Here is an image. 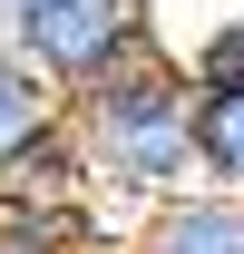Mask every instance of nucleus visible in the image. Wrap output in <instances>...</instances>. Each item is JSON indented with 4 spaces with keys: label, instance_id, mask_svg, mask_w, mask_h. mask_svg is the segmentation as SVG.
Masks as SVG:
<instances>
[{
    "label": "nucleus",
    "instance_id": "423d86ee",
    "mask_svg": "<svg viewBox=\"0 0 244 254\" xmlns=\"http://www.w3.org/2000/svg\"><path fill=\"white\" fill-rule=\"evenodd\" d=\"M166 59L185 68V88H244V0L195 20L185 39H166Z\"/></svg>",
    "mask_w": 244,
    "mask_h": 254
},
{
    "label": "nucleus",
    "instance_id": "f257e3e1",
    "mask_svg": "<svg viewBox=\"0 0 244 254\" xmlns=\"http://www.w3.org/2000/svg\"><path fill=\"white\" fill-rule=\"evenodd\" d=\"M68 137H78V157H88L98 205H118L127 225L195 186V88H185V68L166 59V49L127 59L118 78H98V88H78L68 98Z\"/></svg>",
    "mask_w": 244,
    "mask_h": 254
},
{
    "label": "nucleus",
    "instance_id": "20e7f679",
    "mask_svg": "<svg viewBox=\"0 0 244 254\" xmlns=\"http://www.w3.org/2000/svg\"><path fill=\"white\" fill-rule=\"evenodd\" d=\"M59 118H68V98L49 88L20 49H10V30H0V176H10V157H20V147H39Z\"/></svg>",
    "mask_w": 244,
    "mask_h": 254
},
{
    "label": "nucleus",
    "instance_id": "6e6552de",
    "mask_svg": "<svg viewBox=\"0 0 244 254\" xmlns=\"http://www.w3.org/2000/svg\"><path fill=\"white\" fill-rule=\"evenodd\" d=\"M20 10H39V0H10V20H20Z\"/></svg>",
    "mask_w": 244,
    "mask_h": 254
},
{
    "label": "nucleus",
    "instance_id": "39448f33",
    "mask_svg": "<svg viewBox=\"0 0 244 254\" xmlns=\"http://www.w3.org/2000/svg\"><path fill=\"white\" fill-rule=\"evenodd\" d=\"M195 186L244 195V88H195Z\"/></svg>",
    "mask_w": 244,
    "mask_h": 254
},
{
    "label": "nucleus",
    "instance_id": "1a4fd4ad",
    "mask_svg": "<svg viewBox=\"0 0 244 254\" xmlns=\"http://www.w3.org/2000/svg\"><path fill=\"white\" fill-rule=\"evenodd\" d=\"M0 30H10V0H0Z\"/></svg>",
    "mask_w": 244,
    "mask_h": 254
},
{
    "label": "nucleus",
    "instance_id": "7ed1b4c3",
    "mask_svg": "<svg viewBox=\"0 0 244 254\" xmlns=\"http://www.w3.org/2000/svg\"><path fill=\"white\" fill-rule=\"evenodd\" d=\"M127 254H244V195H225V186L166 195L156 215H137Z\"/></svg>",
    "mask_w": 244,
    "mask_h": 254
},
{
    "label": "nucleus",
    "instance_id": "0eeeda50",
    "mask_svg": "<svg viewBox=\"0 0 244 254\" xmlns=\"http://www.w3.org/2000/svg\"><path fill=\"white\" fill-rule=\"evenodd\" d=\"M0 254H39V245H20V235H0Z\"/></svg>",
    "mask_w": 244,
    "mask_h": 254
},
{
    "label": "nucleus",
    "instance_id": "f03ea898",
    "mask_svg": "<svg viewBox=\"0 0 244 254\" xmlns=\"http://www.w3.org/2000/svg\"><path fill=\"white\" fill-rule=\"evenodd\" d=\"M10 49H20L59 98H78V88L118 78L127 59L156 49V0H39V10L10 20Z\"/></svg>",
    "mask_w": 244,
    "mask_h": 254
}]
</instances>
